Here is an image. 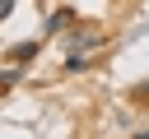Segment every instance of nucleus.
<instances>
[{"label":"nucleus","instance_id":"6","mask_svg":"<svg viewBox=\"0 0 149 139\" xmlns=\"http://www.w3.org/2000/svg\"><path fill=\"white\" fill-rule=\"evenodd\" d=\"M14 14V0H0V19H9Z\"/></svg>","mask_w":149,"mask_h":139},{"label":"nucleus","instance_id":"1","mask_svg":"<svg viewBox=\"0 0 149 139\" xmlns=\"http://www.w3.org/2000/svg\"><path fill=\"white\" fill-rule=\"evenodd\" d=\"M65 46H70L74 56H88V51H93V46H102V42H98L93 32H74V37H65Z\"/></svg>","mask_w":149,"mask_h":139},{"label":"nucleus","instance_id":"5","mask_svg":"<svg viewBox=\"0 0 149 139\" xmlns=\"http://www.w3.org/2000/svg\"><path fill=\"white\" fill-rule=\"evenodd\" d=\"M135 102H149V79H144V83L135 88Z\"/></svg>","mask_w":149,"mask_h":139},{"label":"nucleus","instance_id":"4","mask_svg":"<svg viewBox=\"0 0 149 139\" xmlns=\"http://www.w3.org/2000/svg\"><path fill=\"white\" fill-rule=\"evenodd\" d=\"M19 83V70H0V88H14Z\"/></svg>","mask_w":149,"mask_h":139},{"label":"nucleus","instance_id":"2","mask_svg":"<svg viewBox=\"0 0 149 139\" xmlns=\"http://www.w3.org/2000/svg\"><path fill=\"white\" fill-rule=\"evenodd\" d=\"M37 51H42L37 42H14V46H9V60H14V65H23V60H33Z\"/></svg>","mask_w":149,"mask_h":139},{"label":"nucleus","instance_id":"3","mask_svg":"<svg viewBox=\"0 0 149 139\" xmlns=\"http://www.w3.org/2000/svg\"><path fill=\"white\" fill-rule=\"evenodd\" d=\"M65 23H74V9H56V14L47 19V32H61Z\"/></svg>","mask_w":149,"mask_h":139}]
</instances>
